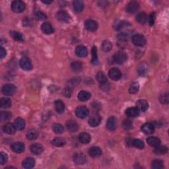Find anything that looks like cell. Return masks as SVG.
<instances>
[{"label":"cell","instance_id":"1","mask_svg":"<svg viewBox=\"0 0 169 169\" xmlns=\"http://www.w3.org/2000/svg\"><path fill=\"white\" fill-rule=\"evenodd\" d=\"M127 60H128V56L124 52L122 51H119L116 52L112 58L113 62L117 64H123L126 62Z\"/></svg>","mask_w":169,"mask_h":169},{"label":"cell","instance_id":"2","mask_svg":"<svg viewBox=\"0 0 169 169\" xmlns=\"http://www.w3.org/2000/svg\"><path fill=\"white\" fill-rule=\"evenodd\" d=\"M25 9V4L22 1H14L11 4V9L15 13H22Z\"/></svg>","mask_w":169,"mask_h":169},{"label":"cell","instance_id":"3","mask_svg":"<svg viewBox=\"0 0 169 169\" xmlns=\"http://www.w3.org/2000/svg\"><path fill=\"white\" fill-rule=\"evenodd\" d=\"M16 87L13 84H6L3 87L2 93L6 96H12L16 92Z\"/></svg>","mask_w":169,"mask_h":169},{"label":"cell","instance_id":"4","mask_svg":"<svg viewBox=\"0 0 169 169\" xmlns=\"http://www.w3.org/2000/svg\"><path fill=\"white\" fill-rule=\"evenodd\" d=\"M76 116L81 119H84L88 116L89 114V110L84 106H80L77 107L76 110Z\"/></svg>","mask_w":169,"mask_h":169},{"label":"cell","instance_id":"5","mask_svg":"<svg viewBox=\"0 0 169 169\" xmlns=\"http://www.w3.org/2000/svg\"><path fill=\"white\" fill-rule=\"evenodd\" d=\"M132 42L136 46H144L146 44V39L144 35L138 34L133 37Z\"/></svg>","mask_w":169,"mask_h":169},{"label":"cell","instance_id":"6","mask_svg":"<svg viewBox=\"0 0 169 169\" xmlns=\"http://www.w3.org/2000/svg\"><path fill=\"white\" fill-rule=\"evenodd\" d=\"M20 66L25 71H30L32 68L31 61L27 57H22L20 60Z\"/></svg>","mask_w":169,"mask_h":169},{"label":"cell","instance_id":"7","mask_svg":"<svg viewBox=\"0 0 169 169\" xmlns=\"http://www.w3.org/2000/svg\"><path fill=\"white\" fill-rule=\"evenodd\" d=\"M108 76L113 81H118L122 77V73L118 68H112L108 71Z\"/></svg>","mask_w":169,"mask_h":169},{"label":"cell","instance_id":"8","mask_svg":"<svg viewBox=\"0 0 169 169\" xmlns=\"http://www.w3.org/2000/svg\"><path fill=\"white\" fill-rule=\"evenodd\" d=\"M84 27L89 31H95L98 28V24L97 22L93 19H88L84 22Z\"/></svg>","mask_w":169,"mask_h":169},{"label":"cell","instance_id":"9","mask_svg":"<svg viewBox=\"0 0 169 169\" xmlns=\"http://www.w3.org/2000/svg\"><path fill=\"white\" fill-rule=\"evenodd\" d=\"M56 18L58 21L61 22H68L70 20L69 14L65 11H58L56 13Z\"/></svg>","mask_w":169,"mask_h":169},{"label":"cell","instance_id":"10","mask_svg":"<svg viewBox=\"0 0 169 169\" xmlns=\"http://www.w3.org/2000/svg\"><path fill=\"white\" fill-rule=\"evenodd\" d=\"M11 149L16 153H21L25 150V145L22 142H15L11 144Z\"/></svg>","mask_w":169,"mask_h":169},{"label":"cell","instance_id":"11","mask_svg":"<svg viewBox=\"0 0 169 169\" xmlns=\"http://www.w3.org/2000/svg\"><path fill=\"white\" fill-rule=\"evenodd\" d=\"M87 159L85 155L82 153H76L73 155V161L77 165H83L86 162Z\"/></svg>","mask_w":169,"mask_h":169},{"label":"cell","instance_id":"12","mask_svg":"<svg viewBox=\"0 0 169 169\" xmlns=\"http://www.w3.org/2000/svg\"><path fill=\"white\" fill-rule=\"evenodd\" d=\"M101 122V118L97 114H94L90 117L89 120V124L91 127L98 126Z\"/></svg>","mask_w":169,"mask_h":169},{"label":"cell","instance_id":"13","mask_svg":"<svg viewBox=\"0 0 169 169\" xmlns=\"http://www.w3.org/2000/svg\"><path fill=\"white\" fill-rule=\"evenodd\" d=\"M30 150L32 154L38 155L41 154L44 151V147L41 144H34L30 146Z\"/></svg>","mask_w":169,"mask_h":169},{"label":"cell","instance_id":"14","mask_svg":"<svg viewBox=\"0 0 169 169\" xmlns=\"http://www.w3.org/2000/svg\"><path fill=\"white\" fill-rule=\"evenodd\" d=\"M76 54L78 57L80 58H84L88 54V50L87 48L83 46V45H79L77 46L76 48Z\"/></svg>","mask_w":169,"mask_h":169},{"label":"cell","instance_id":"15","mask_svg":"<svg viewBox=\"0 0 169 169\" xmlns=\"http://www.w3.org/2000/svg\"><path fill=\"white\" fill-rule=\"evenodd\" d=\"M139 8V5L138 2L131 1L129 2L126 7V11L129 13H134L137 12Z\"/></svg>","mask_w":169,"mask_h":169},{"label":"cell","instance_id":"16","mask_svg":"<svg viewBox=\"0 0 169 169\" xmlns=\"http://www.w3.org/2000/svg\"><path fill=\"white\" fill-rule=\"evenodd\" d=\"M141 130L145 134L150 135L154 133L155 127L151 123H146L141 127Z\"/></svg>","mask_w":169,"mask_h":169},{"label":"cell","instance_id":"17","mask_svg":"<svg viewBox=\"0 0 169 169\" xmlns=\"http://www.w3.org/2000/svg\"><path fill=\"white\" fill-rule=\"evenodd\" d=\"M89 154L93 158H96L100 157L102 154L101 149L96 146H93L89 149Z\"/></svg>","mask_w":169,"mask_h":169},{"label":"cell","instance_id":"18","mask_svg":"<svg viewBox=\"0 0 169 169\" xmlns=\"http://www.w3.org/2000/svg\"><path fill=\"white\" fill-rule=\"evenodd\" d=\"M126 114L129 118H136L139 115V110L137 107H130L126 109Z\"/></svg>","mask_w":169,"mask_h":169},{"label":"cell","instance_id":"19","mask_svg":"<svg viewBox=\"0 0 169 169\" xmlns=\"http://www.w3.org/2000/svg\"><path fill=\"white\" fill-rule=\"evenodd\" d=\"M41 30L44 34H50L54 32V28L50 23L48 22H44L41 25Z\"/></svg>","mask_w":169,"mask_h":169},{"label":"cell","instance_id":"20","mask_svg":"<svg viewBox=\"0 0 169 169\" xmlns=\"http://www.w3.org/2000/svg\"><path fill=\"white\" fill-rule=\"evenodd\" d=\"M3 130L6 134L9 135L14 134L16 132V128L14 124H12L11 123H7L3 127Z\"/></svg>","mask_w":169,"mask_h":169},{"label":"cell","instance_id":"21","mask_svg":"<svg viewBox=\"0 0 169 169\" xmlns=\"http://www.w3.org/2000/svg\"><path fill=\"white\" fill-rule=\"evenodd\" d=\"M22 167L24 168H32L34 167L35 165V161L33 158L28 157L26 158L25 160L22 161Z\"/></svg>","mask_w":169,"mask_h":169},{"label":"cell","instance_id":"22","mask_svg":"<svg viewBox=\"0 0 169 169\" xmlns=\"http://www.w3.org/2000/svg\"><path fill=\"white\" fill-rule=\"evenodd\" d=\"M136 106L139 111L145 112L149 108V104L145 100H139L136 102Z\"/></svg>","mask_w":169,"mask_h":169},{"label":"cell","instance_id":"23","mask_svg":"<svg viewBox=\"0 0 169 169\" xmlns=\"http://www.w3.org/2000/svg\"><path fill=\"white\" fill-rule=\"evenodd\" d=\"M66 127L67 130L71 133H73L77 131L78 128H79V126H78L77 123L73 121V120H69L66 122Z\"/></svg>","mask_w":169,"mask_h":169},{"label":"cell","instance_id":"24","mask_svg":"<svg viewBox=\"0 0 169 169\" xmlns=\"http://www.w3.org/2000/svg\"><path fill=\"white\" fill-rule=\"evenodd\" d=\"M106 128L109 130H115L116 128V119L114 116H111L108 119L106 122Z\"/></svg>","mask_w":169,"mask_h":169},{"label":"cell","instance_id":"25","mask_svg":"<svg viewBox=\"0 0 169 169\" xmlns=\"http://www.w3.org/2000/svg\"><path fill=\"white\" fill-rule=\"evenodd\" d=\"M79 140L83 144H87L91 140L90 135L86 132H83L79 135Z\"/></svg>","mask_w":169,"mask_h":169},{"label":"cell","instance_id":"26","mask_svg":"<svg viewBox=\"0 0 169 169\" xmlns=\"http://www.w3.org/2000/svg\"><path fill=\"white\" fill-rule=\"evenodd\" d=\"M147 144L153 147H156L161 145L160 139L157 137H149L147 139Z\"/></svg>","mask_w":169,"mask_h":169},{"label":"cell","instance_id":"27","mask_svg":"<svg viewBox=\"0 0 169 169\" xmlns=\"http://www.w3.org/2000/svg\"><path fill=\"white\" fill-rule=\"evenodd\" d=\"M55 108H56V112L59 114H61L64 112L65 110V104L62 100H56L54 102Z\"/></svg>","mask_w":169,"mask_h":169},{"label":"cell","instance_id":"28","mask_svg":"<svg viewBox=\"0 0 169 169\" xmlns=\"http://www.w3.org/2000/svg\"><path fill=\"white\" fill-rule=\"evenodd\" d=\"M14 126L18 130H22L25 128V122L21 118H16L14 121Z\"/></svg>","mask_w":169,"mask_h":169},{"label":"cell","instance_id":"29","mask_svg":"<svg viewBox=\"0 0 169 169\" xmlns=\"http://www.w3.org/2000/svg\"><path fill=\"white\" fill-rule=\"evenodd\" d=\"M90 97H91L90 93L85 91V90H81V91H80L79 94H78V99L82 102L87 101V100L90 99Z\"/></svg>","mask_w":169,"mask_h":169},{"label":"cell","instance_id":"30","mask_svg":"<svg viewBox=\"0 0 169 169\" xmlns=\"http://www.w3.org/2000/svg\"><path fill=\"white\" fill-rule=\"evenodd\" d=\"M84 7L83 2L80 0H76L73 2V7L74 11L76 13H80L82 11Z\"/></svg>","mask_w":169,"mask_h":169},{"label":"cell","instance_id":"31","mask_svg":"<svg viewBox=\"0 0 169 169\" xmlns=\"http://www.w3.org/2000/svg\"><path fill=\"white\" fill-rule=\"evenodd\" d=\"M148 20L147 15L145 13L141 12L139 13L138 15L136 16V21H137L140 24H145Z\"/></svg>","mask_w":169,"mask_h":169},{"label":"cell","instance_id":"32","mask_svg":"<svg viewBox=\"0 0 169 169\" xmlns=\"http://www.w3.org/2000/svg\"><path fill=\"white\" fill-rule=\"evenodd\" d=\"M129 25V22L127 21H118L115 22V25H114V27L116 31L121 30V29L125 28Z\"/></svg>","mask_w":169,"mask_h":169},{"label":"cell","instance_id":"33","mask_svg":"<svg viewBox=\"0 0 169 169\" xmlns=\"http://www.w3.org/2000/svg\"><path fill=\"white\" fill-rule=\"evenodd\" d=\"M10 35L11 37L14 39L15 40L18 41V42H23L25 38L24 36L22 35L21 33L17 31H11L10 32Z\"/></svg>","mask_w":169,"mask_h":169},{"label":"cell","instance_id":"34","mask_svg":"<svg viewBox=\"0 0 169 169\" xmlns=\"http://www.w3.org/2000/svg\"><path fill=\"white\" fill-rule=\"evenodd\" d=\"M0 106L1 108H9L11 106V100L8 98H1L0 100Z\"/></svg>","mask_w":169,"mask_h":169},{"label":"cell","instance_id":"35","mask_svg":"<svg viewBox=\"0 0 169 169\" xmlns=\"http://www.w3.org/2000/svg\"><path fill=\"white\" fill-rule=\"evenodd\" d=\"M38 137V133L34 129H30L27 133V138L29 140H34Z\"/></svg>","mask_w":169,"mask_h":169},{"label":"cell","instance_id":"36","mask_svg":"<svg viewBox=\"0 0 169 169\" xmlns=\"http://www.w3.org/2000/svg\"><path fill=\"white\" fill-rule=\"evenodd\" d=\"M66 144V141L63 138H56L52 141V144L56 147H62Z\"/></svg>","mask_w":169,"mask_h":169},{"label":"cell","instance_id":"37","mask_svg":"<svg viewBox=\"0 0 169 169\" xmlns=\"http://www.w3.org/2000/svg\"><path fill=\"white\" fill-rule=\"evenodd\" d=\"M96 78V80L98 81L100 84H105L108 83V80H107L106 76L102 71H99V72L97 73Z\"/></svg>","mask_w":169,"mask_h":169},{"label":"cell","instance_id":"38","mask_svg":"<svg viewBox=\"0 0 169 169\" xmlns=\"http://www.w3.org/2000/svg\"><path fill=\"white\" fill-rule=\"evenodd\" d=\"M168 149L166 146H161L159 145L157 147H156L154 149V153L157 155H164L167 152Z\"/></svg>","mask_w":169,"mask_h":169},{"label":"cell","instance_id":"39","mask_svg":"<svg viewBox=\"0 0 169 169\" xmlns=\"http://www.w3.org/2000/svg\"><path fill=\"white\" fill-rule=\"evenodd\" d=\"M52 129L54 132L56 134H62L64 131V126L60 123H54L52 126Z\"/></svg>","mask_w":169,"mask_h":169},{"label":"cell","instance_id":"40","mask_svg":"<svg viewBox=\"0 0 169 169\" xmlns=\"http://www.w3.org/2000/svg\"><path fill=\"white\" fill-rule=\"evenodd\" d=\"M112 43L108 40H105L102 44V49L104 52H109L112 50Z\"/></svg>","mask_w":169,"mask_h":169},{"label":"cell","instance_id":"41","mask_svg":"<svg viewBox=\"0 0 169 169\" xmlns=\"http://www.w3.org/2000/svg\"><path fill=\"white\" fill-rule=\"evenodd\" d=\"M71 69L73 71H76V72H79V71H81V70H82V64L81 63L79 62V61H74L71 65Z\"/></svg>","mask_w":169,"mask_h":169},{"label":"cell","instance_id":"42","mask_svg":"<svg viewBox=\"0 0 169 169\" xmlns=\"http://www.w3.org/2000/svg\"><path fill=\"white\" fill-rule=\"evenodd\" d=\"M132 145L134 146L135 147L138 148L139 149H142L144 147V143L142 140L139 139H135L132 141Z\"/></svg>","mask_w":169,"mask_h":169},{"label":"cell","instance_id":"43","mask_svg":"<svg viewBox=\"0 0 169 169\" xmlns=\"http://www.w3.org/2000/svg\"><path fill=\"white\" fill-rule=\"evenodd\" d=\"M0 118H1V120L2 122H7L11 118V112L7 111L1 112Z\"/></svg>","mask_w":169,"mask_h":169},{"label":"cell","instance_id":"44","mask_svg":"<svg viewBox=\"0 0 169 169\" xmlns=\"http://www.w3.org/2000/svg\"><path fill=\"white\" fill-rule=\"evenodd\" d=\"M163 162L160 160H155L152 162L151 167L153 169H161L163 168Z\"/></svg>","mask_w":169,"mask_h":169},{"label":"cell","instance_id":"45","mask_svg":"<svg viewBox=\"0 0 169 169\" xmlns=\"http://www.w3.org/2000/svg\"><path fill=\"white\" fill-rule=\"evenodd\" d=\"M92 54V60L91 62L93 64H96L98 63V55H97V49L96 46H93L91 50Z\"/></svg>","mask_w":169,"mask_h":169},{"label":"cell","instance_id":"46","mask_svg":"<svg viewBox=\"0 0 169 169\" xmlns=\"http://www.w3.org/2000/svg\"><path fill=\"white\" fill-rule=\"evenodd\" d=\"M139 89V83L137 82H135V83H133L130 85V87H129V92L131 94H135L138 92Z\"/></svg>","mask_w":169,"mask_h":169},{"label":"cell","instance_id":"47","mask_svg":"<svg viewBox=\"0 0 169 169\" xmlns=\"http://www.w3.org/2000/svg\"><path fill=\"white\" fill-rule=\"evenodd\" d=\"M138 72L139 75L144 76V75H145L146 72H147V66H146V64L145 63H141L138 66Z\"/></svg>","mask_w":169,"mask_h":169},{"label":"cell","instance_id":"48","mask_svg":"<svg viewBox=\"0 0 169 169\" xmlns=\"http://www.w3.org/2000/svg\"><path fill=\"white\" fill-rule=\"evenodd\" d=\"M159 101L164 105H167L169 102L168 93H164L159 96Z\"/></svg>","mask_w":169,"mask_h":169},{"label":"cell","instance_id":"49","mask_svg":"<svg viewBox=\"0 0 169 169\" xmlns=\"http://www.w3.org/2000/svg\"><path fill=\"white\" fill-rule=\"evenodd\" d=\"M117 37L120 42H126L128 40L129 34L126 32H120Z\"/></svg>","mask_w":169,"mask_h":169},{"label":"cell","instance_id":"50","mask_svg":"<svg viewBox=\"0 0 169 169\" xmlns=\"http://www.w3.org/2000/svg\"><path fill=\"white\" fill-rule=\"evenodd\" d=\"M133 123L129 120H125L123 122V128L126 130H129L132 128Z\"/></svg>","mask_w":169,"mask_h":169},{"label":"cell","instance_id":"51","mask_svg":"<svg viewBox=\"0 0 169 169\" xmlns=\"http://www.w3.org/2000/svg\"><path fill=\"white\" fill-rule=\"evenodd\" d=\"M7 160H8L7 155L4 152H1V154H0V163H1V165H4L7 162Z\"/></svg>","mask_w":169,"mask_h":169},{"label":"cell","instance_id":"52","mask_svg":"<svg viewBox=\"0 0 169 169\" xmlns=\"http://www.w3.org/2000/svg\"><path fill=\"white\" fill-rule=\"evenodd\" d=\"M35 17L37 18L38 20H40V21H44L45 19H46V16L43 13H42L41 11H37L35 13Z\"/></svg>","mask_w":169,"mask_h":169},{"label":"cell","instance_id":"53","mask_svg":"<svg viewBox=\"0 0 169 169\" xmlns=\"http://www.w3.org/2000/svg\"><path fill=\"white\" fill-rule=\"evenodd\" d=\"M79 83H80V79H79V78H74V79H71L69 81V87L71 88V87L76 86L79 84Z\"/></svg>","mask_w":169,"mask_h":169},{"label":"cell","instance_id":"54","mask_svg":"<svg viewBox=\"0 0 169 169\" xmlns=\"http://www.w3.org/2000/svg\"><path fill=\"white\" fill-rule=\"evenodd\" d=\"M62 93L66 97H70L71 96V93H72V90H71L70 87H67L64 89Z\"/></svg>","mask_w":169,"mask_h":169},{"label":"cell","instance_id":"55","mask_svg":"<svg viewBox=\"0 0 169 169\" xmlns=\"http://www.w3.org/2000/svg\"><path fill=\"white\" fill-rule=\"evenodd\" d=\"M155 13H151V14L150 15V16H149V25H150L151 26L154 25V22H155Z\"/></svg>","mask_w":169,"mask_h":169},{"label":"cell","instance_id":"56","mask_svg":"<svg viewBox=\"0 0 169 169\" xmlns=\"http://www.w3.org/2000/svg\"><path fill=\"white\" fill-rule=\"evenodd\" d=\"M6 54H7V52L4 49V48L1 46V52H0V55H1V59H3L4 57H5Z\"/></svg>","mask_w":169,"mask_h":169},{"label":"cell","instance_id":"57","mask_svg":"<svg viewBox=\"0 0 169 169\" xmlns=\"http://www.w3.org/2000/svg\"><path fill=\"white\" fill-rule=\"evenodd\" d=\"M42 2L44 3V4H50L52 1H42Z\"/></svg>","mask_w":169,"mask_h":169}]
</instances>
